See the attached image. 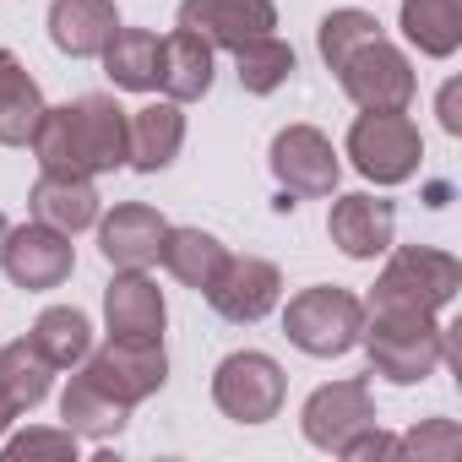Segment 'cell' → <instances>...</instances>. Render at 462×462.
<instances>
[{
    "label": "cell",
    "instance_id": "1",
    "mask_svg": "<svg viewBox=\"0 0 462 462\" xmlns=\"http://www.w3.org/2000/svg\"><path fill=\"white\" fill-rule=\"evenodd\" d=\"M125 136H131L125 109L104 93H88L66 109H44L33 147L44 174H93V169L125 163Z\"/></svg>",
    "mask_w": 462,
    "mask_h": 462
},
{
    "label": "cell",
    "instance_id": "2",
    "mask_svg": "<svg viewBox=\"0 0 462 462\" xmlns=\"http://www.w3.org/2000/svg\"><path fill=\"white\" fill-rule=\"evenodd\" d=\"M321 55L343 71V88L365 109H402L413 98L408 60L375 33V23L365 12H332L321 23Z\"/></svg>",
    "mask_w": 462,
    "mask_h": 462
},
{
    "label": "cell",
    "instance_id": "3",
    "mask_svg": "<svg viewBox=\"0 0 462 462\" xmlns=\"http://www.w3.org/2000/svg\"><path fill=\"white\" fill-rule=\"evenodd\" d=\"M348 152H354V163H359L370 180L392 185V180L413 174V163H419V131H413L402 115H392V109H370V115L354 125Z\"/></svg>",
    "mask_w": 462,
    "mask_h": 462
},
{
    "label": "cell",
    "instance_id": "4",
    "mask_svg": "<svg viewBox=\"0 0 462 462\" xmlns=\"http://www.w3.org/2000/svg\"><path fill=\"white\" fill-rule=\"evenodd\" d=\"M289 332L310 354H343L359 332V305L343 289H310L289 305Z\"/></svg>",
    "mask_w": 462,
    "mask_h": 462
},
{
    "label": "cell",
    "instance_id": "5",
    "mask_svg": "<svg viewBox=\"0 0 462 462\" xmlns=\"http://www.w3.org/2000/svg\"><path fill=\"white\" fill-rule=\"evenodd\" d=\"M88 381H93L98 392H109L120 408L136 402L142 392H152V386L163 381V348H158V337H115V343L93 359Z\"/></svg>",
    "mask_w": 462,
    "mask_h": 462
},
{
    "label": "cell",
    "instance_id": "6",
    "mask_svg": "<svg viewBox=\"0 0 462 462\" xmlns=\"http://www.w3.org/2000/svg\"><path fill=\"white\" fill-rule=\"evenodd\" d=\"M273 23H278L273 0H185L180 6V28L185 33L228 44V50H240L245 39L273 33Z\"/></svg>",
    "mask_w": 462,
    "mask_h": 462
},
{
    "label": "cell",
    "instance_id": "7",
    "mask_svg": "<svg viewBox=\"0 0 462 462\" xmlns=\"http://www.w3.org/2000/svg\"><path fill=\"white\" fill-rule=\"evenodd\" d=\"M0 262H6V273H12L23 289H55V283L71 273V245H66L60 228L39 223V228H17V235H6Z\"/></svg>",
    "mask_w": 462,
    "mask_h": 462
},
{
    "label": "cell",
    "instance_id": "8",
    "mask_svg": "<svg viewBox=\"0 0 462 462\" xmlns=\"http://www.w3.org/2000/svg\"><path fill=\"white\" fill-rule=\"evenodd\" d=\"M283 397V381H278V365L262 359V354H235L223 359L217 370V402L235 413V419H267Z\"/></svg>",
    "mask_w": 462,
    "mask_h": 462
},
{
    "label": "cell",
    "instance_id": "9",
    "mask_svg": "<svg viewBox=\"0 0 462 462\" xmlns=\"http://www.w3.org/2000/svg\"><path fill=\"white\" fill-rule=\"evenodd\" d=\"M273 169L289 185V196H316V190H332V180H337V158H332L327 136H316L310 125H294L273 142Z\"/></svg>",
    "mask_w": 462,
    "mask_h": 462
},
{
    "label": "cell",
    "instance_id": "10",
    "mask_svg": "<svg viewBox=\"0 0 462 462\" xmlns=\"http://www.w3.org/2000/svg\"><path fill=\"white\" fill-rule=\"evenodd\" d=\"M207 300L228 316V321H256L278 305V273L267 262H223V273L212 278Z\"/></svg>",
    "mask_w": 462,
    "mask_h": 462
},
{
    "label": "cell",
    "instance_id": "11",
    "mask_svg": "<svg viewBox=\"0 0 462 462\" xmlns=\"http://www.w3.org/2000/svg\"><path fill=\"white\" fill-rule=\"evenodd\" d=\"M163 235H169V223L152 207H120L104 223V256L115 267H147V262H158Z\"/></svg>",
    "mask_w": 462,
    "mask_h": 462
},
{
    "label": "cell",
    "instance_id": "12",
    "mask_svg": "<svg viewBox=\"0 0 462 462\" xmlns=\"http://www.w3.org/2000/svg\"><path fill=\"white\" fill-rule=\"evenodd\" d=\"M115 28L120 23H115L109 0H55V12H50V39L66 55H98Z\"/></svg>",
    "mask_w": 462,
    "mask_h": 462
},
{
    "label": "cell",
    "instance_id": "13",
    "mask_svg": "<svg viewBox=\"0 0 462 462\" xmlns=\"http://www.w3.org/2000/svg\"><path fill=\"white\" fill-rule=\"evenodd\" d=\"M158 88H163L174 104L201 98V93L212 88V50H207V39H196V33H185V28H180L174 39H163Z\"/></svg>",
    "mask_w": 462,
    "mask_h": 462
},
{
    "label": "cell",
    "instance_id": "14",
    "mask_svg": "<svg viewBox=\"0 0 462 462\" xmlns=\"http://www.w3.org/2000/svg\"><path fill=\"white\" fill-rule=\"evenodd\" d=\"M39 120H44L39 82H33L23 66H17V55H6V50H0V142H12V147L33 142Z\"/></svg>",
    "mask_w": 462,
    "mask_h": 462
},
{
    "label": "cell",
    "instance_id": "15",
    "mask_svg": "<svg viewBox=\"0 0 462 462\" xmlns=\"http://www.w3.org/2000/svg\"><path fill=\"white\" fill-rule=\"evenodd\" d=\"M33 212L39 223L60 228V235H77L98 217V196L88 185V174H44L39 190H33Z\"/></svg>",
    "mask_w": 462,
    "mask_h": 462
},
{
    "label": "cell",
    "instance_id": "16",
    "mask_svg": "<svg viewBox=\"0 0 462 462\" xmlns=\"http://www.w3.org/2000/svg\"><path fill=\"white\" fill-rule=\"evenodd\" d=\"M98 55H104V66H109L115 88H136V93L158 88V60H163V39H158V33L115 28V33H109V44H104Z\"/></svg>",
    "mask_w": 462,
    "mask_h": 462
},
{
    "label": "cell",
    "instance_id": "17",
    "mask_svg": "<svg viewBox=\"0 0 462 462\" xmlns=\"http://www.w3.org/2000/svg\"><path fill=\"white\" fill-rule=\"evenodd\" d=\"M332 240L348 251V256H375L386 251L392 240V207L386 201H370V196H343L332 207Z\"/></svg>",
    "mask_w": 462,
    "mask_h": 462
},
{
    "label": "cell",
    "instance_id": "18",
    "mask_svg": "<svg viewBox=\"0 0 462 462\" xmlns=\"http://www.w3.org/2000/svg\"><path fill=\"white\" fill-rule=\"evenodd\" d=\"M180 136H185V120H180V109L174 104H152V109H136L131 115V136H125V158L136 163V169H163L169 158H174V147H180Z\"/></svg>",
    "mask_w": 462,
    "mask_h": 462
},
{
    "label": "cell",
    "instance_id": "19",
    "mask_svg": "<svg viewBox=\"0 0 462 462\" xmlns=\"http://www.w3.org/2000/svg\"><path fill=\"white\" fill-rule=\"evenodd\" d=\"M109 327H115V337H158L163 332V300L136 267L125 278H115V289H109Z\"/></svg>",
    "mask_w": 462,
    "mask_h": 462
},
{
    "label": "cell",
    "instance_id": "20",
    "mask_svg": "<svg viewBox=\"0 0 462 462\" xmlns=\"http://www.w3.org/2000/svg\"><path fill=\"white\" fill-rule=\"evenodd\" d=\"M163 267L180 278V283H190V289H212V278L223 273V245L212 240V235H201V228H169L163 235Z\"/></svg>",
    "mask_w": 462,
    "mask_h": 462
},
{
    "label": "cell",
    "instance_id": "21",
    "mask_svg": "<svg viewBox=\"0 0 462 462\" xmlns=\"http://www.w3.org/2000/svg\"><path fill=\"white\" fill-rule=\"evenodd\" d=\"M44 386H50V359H44L39 348L12 343L6 354H0V392L12 397V408L39 402V397H44Z\"/></svg>",
    "mask_w": 462,
    "mask_h": 462
},
{
    "label": "cell",
    "instance_id": "22",
    "mask_svg": "<svg viewBox=\"0 0 462 462\" xmlns=\"http://www.w3.org/2000/svg\"><path fill=\"white\" fill-rule=\"evenodd\" d=\"M402 28L419 50L446 55L457 44V0H408L402 6Z\"/></svg>",
    "mask_w": 462,
    "mask_h": 462
},
{
    "label": "cell",
    "instance_id": "23",
    "mask_svg": "<svg viewBox=\"0 0 462 462\" xmlns=\"http://www.w3.org/2000/svg\"><path fill=\"white\" fill-rule=\"evenodd\" d=\"M235 55H240V82H245L251 93H273V88L294 71V50H289V44H278L273 33L245 39Z\"/></svg>",
    "mask_w": 462,
    "mask_h": 462
},
{
    "label": "cell",
    "instance_id": "24",
    "mask_svg": "<svg viewBox=\"0 0 462 462\" xmlns=\"http://www.w3.org/2000/svg\"><path fill=\"white\" fill-rule=\"evenodd\" d=\"M88 316L82 310H44L39 316V332H33V348L50 359V365H71L88 354Z\"/></svg>",
    "mask_w": 462,
    "mask_h": 462
},
{
    "label": "cell",
    "instance_id": "25",
    "mask_svg": "<svg viewBox=\"0 0 462 462\" xmlns=\"http://www.w3.org/2000/svg\"><path fill=\"white\" fill-rule=\"evenodd\" d=\"M6 413H12V397H6V392H0V424H6Z\"/></svg>",
    "mask_w": 462,
    "mask_h": 462
},
{
    "label": "cell",
    "instance_id": "26",
    "mask_svg": "<svg viewBox=\"0 0 462 462\" xmlns=\"http://www.w3.org/2000/svg\"><path fill=\"white\" fill-rule=\"evenodd\" d=\"M0 245H6V217H0Z\"/></svg>",
    "mask_w": 462,
    "mask_h": 462
}]
</instances>
